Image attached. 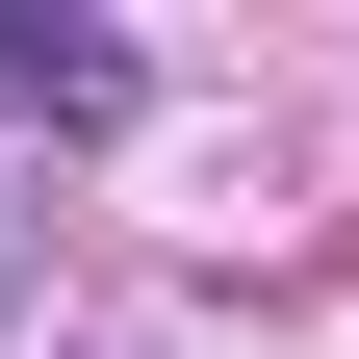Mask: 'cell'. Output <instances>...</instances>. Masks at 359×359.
<instances>
[{
	"instance_id": "obj_1",
	"label": "cell",
	"mask_w": 359,
	"mask_h": 359,
	"mask_svg": "<svg viewBox=\"0 0 359 359\" xmlns=\"http://www.w3.org/2000/svg\"><path fill=\"white\" fill-rule=\"evenodd\" d=\"M0 128H128V52L103 26H0Z\"/></svg>"
}]
</instances>
